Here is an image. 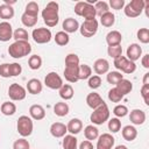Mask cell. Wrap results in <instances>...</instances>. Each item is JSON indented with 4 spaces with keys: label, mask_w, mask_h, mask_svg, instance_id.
<instances>
[{
    "label": "cell",
    "mask_w": 149,
    "mask_h": 149,
    "mask_svg": "<svg viewBox=\"0 0 149 149\" xmlns=\"http://www.w3.org/2000/svg\"><path fill=\"white\" fill-rule=\"evenodd\" d=\"M58 8L59 6L56 1H50L47 3L44 9L42 10V19L48 27H55L58 23L59 21Z\"/></svg>",
    "instance_id": "obj_1"
},
{
    "label": "cell",
    "mask_w": 149,
    "mask_h": 149,
    "mask_svg": "<svg viewBox=\"0 0 149 149\" xmlns=\"http://www.w3.org/2000/svg\"><path fill=\"white\" fill-rule=\"evenodd\" d=\"M31 52V45L28 41H15L8 47V54L13 58H22Z\"/></svg>",
    "instance_id": "obj_2"
},
{
    "label": "cell",
    "mask_w": 149,
    "mask_h": 149,
    "mask_svg": "<svg viewBox=\"0 0 149 149\" xmlns=\"http://www.w3.org/2000/svg\"><path fill=\"white\" fill-rule=\"evenodd\" d=\"M109 108L108 106L106 105V102H104L102 105H100L99 107H97L95 109H93L91 116H90V120L93 125H102L105 123L108 119H109Z\"/></svg>",
    "instance_id": "obj_3"
},
{
    "label": "cell",
    "mask_w": 149,
    "mask_h": 149,
    "mask_svg": "<svg viewBox=\"0 0 149 149\" xmlns=\"http://www.w3.org/2000/svg\"><path fill=\"white\" fill-rule=\"evenodd\" d=\"M16 128H17V133L22 137L30 136L31 133H33V129H34V123H33L31 118H29L27 115H21L17 119Z\"/></svg>",
    "instance_id": "obj_4"
},
{
    "label": "cell",
    "mask_w": 149,
    "mask_h": 149,
    "mask_svg": "<svg viewBox=\"0 0 149 149\" xmlns=\"http://www.w3.org/2000/svg\"><path fill=\"white\" fill-rule=\"evenodd\" d=\"M146 1L144 0H132L129 3L125 6V14L128 17H137L141 15V13L144 9Z\"/></svg>",
    "instance_id": "obj_5"
},
{
    "label": "cell",
    "mask_w": 149,
    "mask_h": 149,
    "mask_svg": "<svg viewBox=\"0 0 149 149\" xmlns=\"http://www.w3.org/2000/svg\"><path fill=\"white\" fill-rule=\"evenodd\" d=\"M98 21L95 19L93 20H84L81 26H79V31L84 37H92L98 31Z\"/></svg>",
    "instance_id": "obj_6"
},
{
    "label": "cell",
    "mask_w": 149,
    "mask_h": 149,
    "mask_svg": "<svg viewBox=\"0 0 149 149\" xmlns=\"http://www.w3.org/2000/svg\"><path fill=\"white\" fill-rule=\"evenodd\" d=\"M31 37L36 43L44 44V43H49L51 41L52 34H51L50 29H48V28H35L31 33Z\"/></svg>",
    "instance_id": "obj_7"
},
{
    "label": "cell",
    "mask_w": 149,
    "mask_h": 149,
    "mask_svg": "<svg viewBox=\"0 0 149 149\" xmlns=\"http://www.w3.org/2000/svg\"><path fill=\"white\" fill-rule=\"evenodd\" d=\"M8 95L12 100L14 101H20V100H23L27 95V91L23 86H21L20 84H12L9 85L8 87Z\"/></svg>",
    "instance_id": "obj_8"
},
{
    "label": "cell",
    "mask_w": 149,
    "mask_h": 149,
    "mask_svg": "<svg viewBox=\"0 0 149 149\" xmlns=\"http://www.w3.org/2000/svg\"><path fill=\"white\" fill-rule=\"evenodd\" d=\"M44 84L51 90H59L63 86V79L57 72H49L44 78Z\"/></svg>",
    "instance_id": "obj_9"
},
{
    "label": "cell",
    "mask_w": 149,
    "mask_h": 149,
    "mask_svg": "<svg viewBox=\"0 0 149 149\" xmlns=\"http://www.w3.org/2000/svg\"><path fill=\"white\" fill-rule=\"evenodd\" d=\"M115 139L109 133H104L98 136L97 141V149H112L114 147Z\"/></svg>",
    "instance_id": "obj_10"
},
{
    "label": "cell",
    "mask_w": 149,
    "mask_h": 149,
    "mask_svg": "<svg viewBox=\"0 0 149 149\" xmlns=\"http://www.w3.org/2000/svg\"><path fill=\"white\" fill-rule=\"evenodd\" d=\"M126 52H127V57L126 58L135 63V61L140 59V57L142 56V48L137 43H132V44L128 45Z\"/></svg>",
    "instance_id": "obj_11"
},
{
    "label": "cell",
    "mask_w": 149,
    "mask_h": 149,
    "mask_svg": "<svg viewBox=\"0 0 149 149\" xmlns=\"http://www.w3.org/2000/svg\"><path fill=\"white\" fill-rule=\"evenodd\" d=\"M13 38V28L9 22H0V42H8Z\"/></svg>",
    "instance_id": "obj_12"
},
{
    "label": "cell",
    "mask_w": 149,
    "mask_h": 149,
    "mask_svg": "<svg viewBox=\"0 0 149 149\" xmlns=\"http://www.w3.org/2000/svg\"><path fill=\"white\" fill-rule=\"evenodd\" d=\"M146 113L142 111V109H139V108H135L133 111H130V114H129V120L133 125H136V126H140V125H143L144 121H146Z\"/></svg>",
    "instance_id": "obj_13"
},
{
    "label": "cell",
    "mask_w": 149,
    "mask_h": 149,
    "mask_svg": "<svg viewBox=\"0 0 149 149\" xmlns=\"http://www.w3.org/2000/svg\"><path fill=\"white\" fill-rule=\"evenodd\" d=\"M105 101L102 100V98L99 95V93L97 92H91L87 94L86 97V104L88 107H91L92 109H95L97 107H99L100 105H102Z\"/></svg>",
    "instance_id": "obj_14"
},
{
    "label": "cell",
    "mask_w": 149,
    "mask_h": 149,
    "mask_svg": "<svg viewBox=\"0 0 149 149\" xmlns=\"http://www.w3.org/2000/svg\"><path fill=\"white\" fill-rule=\"evenodd\" d=\"M66 132H68L66 126L62 122H54L50 126V133L54 137H57V139L64 137L66 135Z\"/></svg>",
    "instance_id": "obj_15"
},
{
    "label": "cell",
    "mask_w": 149,
    "mask_h": 149,
    "mask_svg": "<svg viewBox=\"0 0 149 149\" xmlns=\"http://www.w3.org/2000/svg\"><path fill=\"white\" fill-rule=\"evenodd\" d=\"M62 28H63V31H65L66 34H71V33H76L78 29H79V23L76 19L73 17H68L63 21V24H62Z\"/></svg>",
    "instance_id": "obj_16"
},
{
    "label": "cell",
    "mask_w": 149,
    "mask_h": 149,
    "mask_svg": "<svg viewBox=\"0 0 149 149\" xmlns=\"http://www.w3.org/2000/svg\"><path fill=\"white\" fill-rule=\"evenodd\" d=\"M93 70L94 72L99 76V74H104V73H107L108 70H109V63L107 59L105 58H98L94 64H93Z\"/></svg>",
    "instance_id": "obj_17"
},
{
    "label": "cell",
    "mask_w": 149,
    "mask_h": 149,
    "mask_svg": "<svg viewBox=\"0 0 149 149\" xmlns=\"http://www.w3.org/2000/svg\"><path fill=\"white\" fill-rule=\"evenodd\" d=\"M78 66H76V65L65 66V69H64V77H65V79L69 83H76V81L79 80V78H78Z\"/></svg>",
    "instance_id": "obj_18"
},
{
    "label": "cell",
    "mask_w": 149,
    "mask_h": 149,
    "mask_svg": "<svg viewBox=\"0 0 149 149\" xmlns=\"http://www.w3.org/2000/svg\"><path fill=\"white\" fill-rule=\"evenodd\" d=\"M29 114H30V118L34 119V120H42L45 118V109L43 108V106L41 105H31L30 108H29Z\"/></svg>",
    "instance_id": "obj_19"
},
{
    "label": "cell",
    "mask_w": 149,
    "mask_h": 149,
    "mask_svg": "<svg viewBox=\"0 0 149 149\" xmlns=\"http://www.w3.org/2000/svg\"><path fill=\"white\" fill-rule=\"evenodd\" d=\"M122 41V35L120 31L118 30H112L109 31L107 35H106V42L108 44V47H112V45H120Z\"/></svg>",
    "instance_id": "obj_20"
},
{
    "label": "cell",
    "mask_w": 149,
    "mask_h": 149,
    "mask_svg": "<svg viewBox=\"0 0 149 149\" xmlns=\"http://www.w3.org/2000/svg\"><path fill=\"white\" fill-rule=\"evenodd\" d=\"M66 129H68V132L71 135H76V134L80 133V130L83 129V122H81V120L76 119V118L74 119H71L68 122V125H66Z\"/></svg>",
    "instance_id": "obj_21"
},
{
    "label": "cell",
    "mask_w": 149,
    "mask_h": 149,
    "mask_svg": "<svg viewBox=\"0 0 149 149\" xmlns=\"http://www.w3.org/2000/svg\"><path fill=\"white\" fill-rule=\"evenodd\" d=\"M42 88H43L42 83L36 78H31L27 83V90L30 94H38L42 92Z\"/></svg>",
    "instance_id": "obj_22"
},
{
    "label": "cell",
    "mask_w": 149,
    "mask_h": 149,
    "mask_svg": "<svg viewBox=\"0 0 149 149\" xmlns=\"http://www.w3.org/2000/svg\"><path fill=\"white\" fill-rule=\"evenodd\" d=\"M136 136H137V130H136V128L134 126L128 125V126H125L122 128V137L126 141H129V142L134 141L136 139Z\"/></svg>",
    "instance_id": "obj_23"
},
{
    "label": "cell",
    "mask_w": 149,
    "mask_h": 149,
    "mask_svg": "<svg viewBox=\"0 0 149 149\" xmlns=\"http://www.w3.org/2000/svg\"><path fill=\"white\" fill-rule=\"evenodd\" d=\"M115 87L121 92V94L125 97L126 94H128V93H130V91L133 90V84H132V81L130 80H128V79H121L116 85H115Z\"/></svg>",
    "instance_id": "obj_24"
},
{
    "label": "cell",
    "mask_w": 149,
    "mask_h": 149,
    "mask_svg": "<svg viewBox=\"0 0 149 149\" xmlns=\"http://www.w3.org/2000/svg\"><path fill=\"white\" fill-rule=\"evenodd\" d=\"M73 94H74V91H73V87L70 84H63V86L59 88V97L63 100L72 99Z\"/></svg>",
    "instance_id": "obj_25"
},
{
    "label": "cell",
    "mask_w": 149,
    "mask_h": 149,
    "mask_svg": "<svg viewBox=\"0 0 149 149\" xmlns=\"http://www.w3.org/2000/svg\"><path fill=\"white\" fill-rule=\"evenodd\" d=\"M84 135H85V137H86L87 141L97 140L98 136H99V129L95 126H93V125H88L84 129Z\"/></svg>",
    "instance_id": "obj_26"
},
{
    "label": "cell",
    "mask_w": 149,
    "mask_h": 149,
    "mask_svg": "<svg viewBox=\"0 0 149 149\" xmlns=\"http://www.w3.org/2000/svg\"><path fill=\"white\" fill-rule=\"evenodd\" d=\"M63 148L64 149H78V141L74 135H65L63 139Z\"/></svg>",
    "instance_id": "obj_27"
},
{
    "label": "cell",
    "mask_w": 149,
    "mask_h": 149,
    "mask_svg": "<svg viewBox=\"0 0 149 149\" xmlns=\"http://www.w3.org/2000/svg\"><path fill=\"white\" fill-rule=\"evenodd\" d=\"M92 76V69L87 64H79L78 66V78L79 80L88 79Z\"/></svg>",
    "instance_id": "obj_28"
},
{
    "label": "cell",
    "mask_w": 149,
    "mask_h": 149,
    "mask_svg": "<svg viewBox=\"0 0 149 149\" xmlns=\"http://www.w3.org/2000/svg\"><path fill=\"white\" fill-rule=\"evenodd\" d=\"M95 15H97V14H95L94 6L91 5V3H87V2L85 1L81 16H83L85 20H93V19H95Z\"/></svg>",
    "instance_id": "obj_29"
},
{
    "label": "cell",
    "mask_w": 149,
    "mask_h": 149,
    "mask_svg": "<svg viewBox=\"0 0 149 149\" xmlns=\"http://www.w3.org/2000/svg\"><path fill=\"white\" fill-rule=\"evenodd\" d=\"M69 111H70L69 105L66 102H63V101L56 102L55 106H54V113L57 116H65V115H68Z\"/></svg>",
    "instance_id": "obj_30"
},
{
    "label": "cell",
    "mask_w": 149,
    "mask_h": 149,
    "mask_svg": "<svg viewBox=\"0 0 149 149\" xmlns=\"http://www.w3.org/2000/svg\"><path fill=\"white\" fill-rule=\"evenodd\" d=\"M14 16V9L12 6H8L6 3L0 5V19L6 20H10Z\"/></svg>",
    "instance_id": "obj_31"
},
{
    "label": "cell",
    "mask_w": 149,
    "mask_h": 149,
    "mask_svg": "<svg viewBox=\"0 0 149 149\" xmlns=\"http://www.w3.org/2000/svg\"><path fill=\"white\" fill-rule=\"evenodd\" d=\"M0 109H1V113L3 115L9 116V115L15 114V112H16V105L14 102H10V101H5V102L1 104Z\"/></svg>",
    "instance_id": "obj_32"
},
{
    "label": "cell",
    "mask_w": 149,
    "mask_h": 149,
    "mask_svg": "<svg viewBox=\"0 0 149 149\" xmlns=\"http://www.w3.org/2000/svg\"><path fill=\"white\" fill-rule=\"evenodd\" d=\"M115 22V15L112 13V12H107L105 14H102L100 16V23L104 26V27H112Z\"/></svg>",
    "instance_id": "obj_33"
},
{
    "label": "cell",
    "mask_w": 149,
    "mask_h": 149,
    "mask_svg": "<svg viewBox=\"0 0 149 149\" xmlns=\"http://www.w3.org/2000/svg\"><path fill=\"white\" fill-rule=\"evenodd\" d=\"M55 42H56V44H58V45H61V47H63V45H66L69 42H70V37H69V34H66L65 31H58V33H56V35H55Z\"/></svg>",
    "instance_id": "obj_34"
},
{
    "label": "cell",
    "mask_w": 149,
    "mask_h": 149,
    "mask_svg": "<svg viewBox=\"0 0 149 149\" xmlns=\"http://www.w3.org/2000/svg\"><path fill=\"white\" fill-rule=\"evenodd\" d=\"M94 9H95V14L101 16L102 14L109 12V6H108V3L106 1H95Z\"/></svg>",
    "instance_id": "obj_35"
},
{
    "label": "cell",
    "mask_w": 149,
    "mask_h": 149,
    "mask_svg": "<svg viewBox=\"0 0 149 149\" xmlns=\"http://www.w3.org/2000/svg\"><path fill=\"white\" fill-rule=\"evenodd\" d=\"M21 22L23 23V26H26L28 28H31L37 23V16H33V15L23 13L22 16H21Z\"/></svg>",
    "instance_id": "obj_36"
},
{
    "label": "cell",
    "mask_w": 149,
    "mask_h": 149,
    "mask_svg": "<svg viewBox=\"0 0 149 149\" xmlns=\"http://www.w3.org/2000/svg\"><path fill=\"white\" fill-rule=\"evenodd\" d=\"M106 79L109 84L116 85L121 79H123V74H121V72H119V71H111V72L107 73Z\"/></svg>",
    "instance_id": "obj_37"
},
{
    "label": "cell",
    "mask_w": 149,
    "mask_h": 149,
    "mask_svg": "<svg viewBox=\"0 0 149 149\" xmlns=\"http://www.w3.org/2000/svg\"><path fill=\"white\" fill-rule=\"evenodd\" d=\"M28 65L31 70H38L42 65V58L38 55H33L28 59Z\"/></svg>",
    "instance_id": "obj_38"
},
{
    "label": "cell",
    "mask_w": 149,
    "mask_h": 149,
    "mask_svg": "<svg viewBox=\"0 0 149 149\" xmlns=\"http://www.w3.org/2000/svg\"><path fill=\"white\" fill-rule=\"evenodd\" d=\"M13 38L15 41H28L29 35L28 31L23 28H17L16 30L13 31Z\"/></svg>",
    "instance_id": "obj_39"
},
{
    "label": "cell",
    "mask_w": 149,
    "mask_h": 149,
    "mask_svg": "<svg viewBox=\"0 0 149 149\" xmlns=\"http://www.w3.org/2000/svg\"><path fill=\"white\" fill-rule=\"evenodd\" d=\"M108 99L112 102H120L123 99V95L121 94V92L116 87H113L108 91Z\"/></svg>",
    "instance_id": "obj_40"
},
{
    "label": "cell",
    "mask_w": 149,
    "mask_h": 149,
    "mask_svg": "<svg viewBox=\"0 0 149 149\" xmlns=\"http://www.w3.org/2000/svg\"><path fill=\"white\" fill-rule=\"evenodd\" d=\"M136 36L141 43L143 44L149 43V29L148 28H140L136 33Z\"/></svg>",
    "instance_id": "obj_41"
},
{
    "label": "cell",
    "mask_w": 149,
    "mask_h": 149,
    "mask_svg": "<svg viewBox=\"0 0 149 149\" xmlns=\"http://www.w3.org/2000/svg\"><path fill=\"white\" fill-rule=\"evenodd\" d=\"M24 13L29 14V15H33V16H38V5H37V2H35V1L28 2L27 6H26V9H24Z\"/></svg>",
    "instance_id": "obj_42"
},
{
    "label": "cell",
    "mask_w": 149,
    "mask_h": 149,
    "mask_svg": "<svg viewBox=\"0 0 149 149\" xmlns=\"http://www.w3.org/2000/svg\"><path fill=\"white\" fill-rule=\"evenodd\" d=\"M107 54L109 57L112 58H118L122 55V47L121 45H112V47H108L107 48Z\"/></svg>",
    "instance_id": "obj_43"
},
{
    "label": "cell",
    "mask_w": 149,
    "mask_h": 149,
    "mask_svg": "<svg viewBox=\"0 0 149 149\" xmlns=\"http://www.w3.org/2000/svg\"><path fill=\"white\" fill-rule=\"evenodd\" d=\"M128 107L125 106V105H116L114 108H113V114L116 116V118H123L128 114Z\"/></svg>",
    "instance_id": "obj_44"
},
{
    "label": "cell",
    "mask_w": 149,
    "mask_h": 149,
    "mask_svg": "<svg viewBox=\"0 0 149 149\" xmlns=\"http://www.w3.org/2000/svg\"><path fill=\"white\" fill-rule=\"evenodd\" d=\"M108 129L112 133H118L121 129V121L118 118H112L108 121Z\"/></svg>",
    "instance_id": "obj_45"
},
{
    "label": "cell",
    "mask_w": 149,
    "mask_h": 149,
    "mask_svg": "<svg viewBox=\"0 0 149 149\" xmlns=\"http://www.w3.org/2000/svg\"><path fill=\"white\" fill-rule=\"evenodd\" d=\"M8 71H9V77H16L22 72V66L19 63H10L8 65Z\"/></svg>",
    "instance_id": "obj_46"
},
{
    "label": "cell",
    "mask_w": 149,
    "mask_h": 149,
    "mask_svg": "<svg viewBox=\"0 0 149 149\" xmlns=\"http://www.w3.org/2000/svg\"><path fill=\"white\" fill-rule=\"evenodd\" d=\"M87 84H88V87L92 88V90H95V88L100 87V85H101V78H100V76H98V74L91 76L88 78Z\"/></svg>",
    "instance_id": "obj_47"
},
{
    "label": "cell",
    "mask_w": 149,
    "mask_h": 149,
    "mask_svg": "<svg viewBox=\"0 0 149 149\" xmlns=\"http://www.w3.org/2000/svg\"><path fill=\"white\" fill-rule=\"evenodd\" d=\"M29 148H30V144L28 140H26L24 137H21L13 143V149H29Z\"/></svg>",
    "instance_id": "obj_48"
},
{
    "label": "cell",
    "mask_w": 149,
    "mask_h": 149,
    "mask_svg": "<svg viewBox=\"0 0 149 149\" xmlns=\"http://www.w3.org/2000/svg\"><path fill=\"white\" fill-rule=\"evenodd\" d=\"M69 65H76V66L79 65V57H78V55L69 54L65 57V66H69Z\"/></svg>",
    "instance_id": "obj_49"
},
{
    "label": "cell",
    "mask_w": 149,
    "mask_h": 149,
    "mask_svg": "<svg viewBox=\"0 0 149 149\" xmlns=\"http://www.w3.org/2000/svg\"><path fill=\"white\" fill-rule=\"evenodd\" d=\"M135 70H136V64H135L134 62L129 61V59H127V61H126V63L123 64V66H122V69H121V71H122V72L128 73V74L133 73Z\"/></svg>",
    "instance_id": "obj_50"
},
{
    "label": "cell",
    "mask_w": 149,
    "mask_h": 149,
    "mask_svg": "<svg viewBox=\"0 0 149 149\" xmlns=\"http://www.w3.org/2000/svg\"><path fill=\"white\" fill-rule=\"evenodd\" d=\"M141 97L147 106H149V85H143L141 87Z\"/></svg>",
    "instance_id": "obj_51"
},
{
    "label": "cell",
    "mask_w": 149,
    "mask_h": 149,
    "mask_svg": "<svg viewBox=\"0 0 149 149\" xmlns=\"http://www.w3.org/2000/svg\"><path fill=\"white\" fill-rule=\"evenodd\" d=\"M125 0H109V5L113 9H116V10H120L125 7Z\"/></svg>",
    "instance_id": "obj_52"
},
{
    "label": "cell",
    "mask_w": 149,
    "mask_h": 149,
    "mask_svg": "<svg viewBox=\"0 0 149 149\" xmlns=\"http://www.w3.org/2000/svg\"><path fill=\"white\" fill-rule=\"evenodd\" d=\"M8 63H3L0 65V76L2 78H8L9 77V71H8Z\"/></svg>",
    "instance_id": "obj_53"
},
{
    "label": "cell",
    "mask_w": 149,
    "mask_h": 149,
    "mask_svg": "<svg viewBox=\"0 0 149 149\" xmlns=\"http://www.w3.org/2000/svg\"><path fill=\"white\" fill-rule=\"evenodd\" d=\"M84 3H85V1H79V2H77L76 6H74V13H76L78 16H81L83 8H84Z\"/></svg>",
    "instance_id": "obj_54"
},
{
    "label": "cell",
    "mask_w": 149,
    "mask_h": 149,
    "mask_svg": "<svg viewBox=\"0 0 149 149\" xmlns=\"http://www.w3.org/2000/svg\"><path fill=\"white\" fill-rule=\"evenodd\" d=\"M78 149H93V144H92L91 141L85 140V141H83V142L79 144V148H78Z\"/></svg>",
    "instance_id": "obj_55"
},
{
    "label": "cell",
    "mask_w": 149,
    "mask_h": 149,
    "mask_svg": "<svg viewBox=\"0 0 149 149\" xmlns=\"http://www.w3.org/2000/svg\"><path fill=\"white\" fill-rule=\"evenodd\" d=\"M141 63H142L143 68H146V69H149V54H146V55L142 57V59H141Z\"/></svg>",
    "instance_id": "obj_56"
},
{
    "label": "cell",
    "mask_w": 149,
    "mask_h": 149,
    "mask_svg": "<svg viewBox=\"0 0 149 149\" xmlns=\"http://www.w3.org/2000/svg\"><path fill=\"white\" fill-rule=\"evenodd\" d=\"M143 85H149V72L144 73L143 76Z\"/></svg>",
    "instance_id": "obj_57"
},
{
    "label": "cell",
    "mask_w": 149,
    "mask_h": 149,
    "mask_svg": "<svg viewBox=\"0 0 149 149\" xmlns=\"http://www.w3.org/2000/svg\"><path fill=\"white\" fill-rule=\"evenodd\" d=\"M3 3H6L8 6H12V5L16 3V0H3Z\"/></svg>",
    "instance_id": "obj_58"
},
{
    "label": "cell",
    "mask_w": 149,
    "mask_h": 149,
    "mask_svg": "<svg viewBox=\"0 0 149 149\" xmlns=\"http://www.w3.org/2000/svg\"><path fill=\"white\" fill-rule=\"evenodd\" d=\"M114 149H128L126 146H123V144H119V146H116Z\"/></svg>",
    "instance_id": "obj_59"
}]
</instances>
